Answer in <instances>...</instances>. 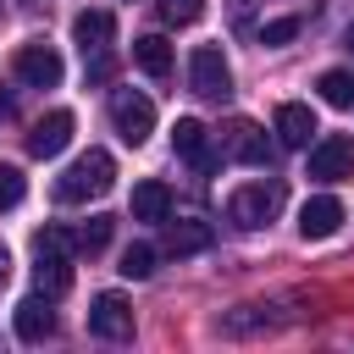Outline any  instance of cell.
<instances>
[{"instance_id":"obj_1","label":"cell","mask_w":354,"mask_h":354,"mask_svg":"<svg viewBox=\"0 0 354 354\" xmlns=\"http://www.w3.org/2000/svg\"><path fill=\"white\" fill-rule=\"evenodd\" d=\"M111 183H116V160L105 155V149H83L61 177H55V199H66V205H83V199H100V194H111Z\"/></svg>"},{"instance_id":"obj_2","label":"cell","mask_w":354,"mask_h":354,"mask_svg":"<svg viewBox=\"0 0 354 354\" xmlns=\"http://www.w3.org/2000/svg\"><path fill=\"white\" fill-rule=\"evenodd\" d=\"M72 232H61V227H44L39 238H33V282H39V293L44 299H61L66 288H72Z\"/></svg>"},{"instance_id":"obj_3","label":"cell","mask_w":354,"mask_h":354,"mask_svg":"<svg viewBox=\"0 0 354 354\" xmlns=\"http://www.w3.org/2000/svg\"><path fill=\"white\" fill-rule=\"evenodd\" d=\"M277 210H282V183H243V188H232V199H227V216H232L243 232L266 227Z\"/></svg>"},{"instance_id":"obj_4","label":"cell","mask_w":354,"mask_h":354,"mask_svg":"<svg viewBox=\"0 0 354 354\" xmlns=\"http://www.w3.org/2000/svg\"><path fill=\"white\" fill-rule=\"evenodd\" d=\"M111 122H116V133H122V144H144L149 133H155V105L138 94V88H116L111 94Z\"/></svg>"},{"instance_id":"obj_5","label":"cell","mask_w":354,"mask_h":354,"mask_svg":"<svg viewBox=\"0 0 354 354\" xmlns=\"http://www.w3.org/2000/svg\"><path fill=\"white\" fill-rule=\"evenodd\" d=\"M310 177L315 183H343L354 177V138L348 133H321L310 144Z\"/></svg>"},{"instance_id":"obj_6","label":"cell","mask_w":354,"mask_h":354,"mask_svg":"<svg viewBox=\"0 0 354 354\" xmlns=\"http://www.w3.org/2000/svg\"><path fill=\"white\" fill-rule=\"evenodd\" d=\"M188 83H194V94H199V100H227V94H232L227 55H221L216 44H199V50L188 55Z\"/></svg>"},{"instance_id":"obj_7","label":"cell","mask_w":354,"mask_h":354,"mask_svg":"<svg viewBox=\"0 0 354 354\" xmlns=\"http://www.w3.org/2000/svg\"><path fill=\"white\" fill-rule=\"evenodd\" d=\"M61 55H55V44H44V39H28L22 50H17V77L28 83V88H55L61 83Z\"/></svg>"},{"instance_id":"obj_8","label":"cell","mask_w":354,"mask_h":354,"mask_svg":"<svg viewBox=\"0 0 354 354\" xmlns=\"http://www.w3.org/2000/svg\"><path fill=\"white\" fill-rule=\"evenodd\" d=\"M88 332H94V337H105V343L133 337V304H127L122 293H100V299L88 304Z\"/></svg>"},{"instance_id":"obj_9","label":"cell","mask_w":354,"mask_h":354,"mask_svg":"<svg viewBox=\"0 0 354 354\" xmlns=\"http://www.w3.org/2000/svg\"><path fill=\"white\" fill-rule=\"evenodd\" d=\"M221 149H227L232 160H243V166H271V155H277V144H271L266 127H254V122H232Z\"/></svg>"},{"instance_id":"obj_10","label":"cell","mask_w":354,"mask_h":354,"mask_svg":"<svg viewBox=\"0 0 354 354\" xmlns=\"http://www.w3.org/2000/svg\"><path fill=\"white\" fill-rule=\"evenodd\" d=\"M66 144H72V111H50L28 133V155H39V160H55Z\"/></svg>"},{"instance_id":"obj_11","label":"cell","mask_w":354,"mask_h":354,"mask_svg":"<svg viewBox=\"0 0 354 354\" xmlns=\"http://www.w3.org/2000/svg\"><path fill=\"white\" fill-rule=\"evenodd\" d=\"M171 149H177L188 166H199V171H216L210 133H205V122H199V116H177V127H171Z\"/></svg>"},{"instance_id":"obj_12","label":"cell","mask_w":354,"mask_h":354,"mask_svg":"<svg viewBox=\"0 0 354 354\" xmlns=\"http://www.w3.org/2000/svg\"><path fill=\"white\" fill-rule=\"evenodd\" d=\"M72 39H77L83 55H105L111 39H116V17L111 11H77L72 17Z\"/></svg>"},{"instance_id":"obj_13","label":"cell","mask_w":354,"mask_h":354,"mask_svg":"<svg viewBox=\"0 0 354 354\" xmlns=\"http://www.w3.org/2000/svg\"><path fill=\"white\" fill-rule=\"evenodd\" d=\"M11 326H17V337L22 343H44L50 332H55V315H50V299L44 293H28L17 310H11Z\"/></svg>"},{"instance_id":"obj_14","label":"cell","mask_w":354,"mask_h":354,"mask_svg":"<svg viewBox=\"0 0 354 354\" xmlns=\"http://www.w3.org/2000/svg\"><path fill=\"white\" fill-rule=\"evenodd\" d=\"M310 138H315V111H310V105H299V100L277 105V144H288V149H304Z\"/></svg>"},{"instance_id":"obj_15","label":"cell","mask_w":354,"mask_h":354,"mask_svg":"<svg viewBox=\"0 0 354 354\" xmlns=\"http://www.w3.org/2000/svg\"><path fill=\"white\" fill-rule=\"evenodd\" d=\"M337 227H343V205H337L332 194L304 199V210H299V232H304V238H332Z\"/></svg>"},{"instance_id":"obj_16","label":"cell","mask_w":354,"mask_h":354,"mask_svg":"<svg viewBox=\"0 0 354 354\" xmlns=\"http://www.w3.org/2000/svg\"><path fill=\"white\" fill-rule=\"evenodd\" d=\"M171 216V188L160 177H144L133 188V221H166Z\"/></svg>"},{"instance_id":"obj_17","label":"cell","mask_w":354,"mask_h":354,"mask_svg":"<svg viewBox=\"0 0 354 354\" xmlns=\"http://www.w3.org/2000/svg\"><path fill=\"white\" fill-rule=\"evenodd\" d=\"M166 254H199V249H210V227L205 221H171L166 216Z\"/></svg>"},{"instance_id":"obj_18","label":"cell","mask_w":354,"mask_h":354,"mask_svg":"<svg viewBox=\"0 0 354 354\" xmlns=\"http://www.w3.org/2000/svg\"><path fill=\"white\" fill-rule=\"evenodd\" d=\"M133 66H138V72H149V77H166V72H171V44H166L160 33L133 39Z\"/></svg>"},{"instance_id":"obj_19","label":"cell","mask_w":354,"mask_h":354,"mask_svg":"<svg viewBox=\"0 0 354 354\" xmlns=\"http://www.w3.org/2000/svg\"><path fill=\"white\" fill-rule=\"evenodd\" d=\"M315 88H321V100H326V105H337V111H354V72H348V66H332V72H321V77H315Z\"/></svg>"},{"instance_id":"obj_20","label":"cell","mask_w":354,"mask_h":354,"mask_svg":"<svg viewBox=\"0 0 354 354\" xmlns=\"http://www.w3.org/2000/svg\"><path fill=\"white\" fill-rule=\"evenodd\" d=\"M116 271H122L127 282H144V277H155V243H127Z\"/></svg>"},{"instance_id":"obj_21","label":"cell","mask_w":354,"mask_h":354,"mask_svg":"<svg viewBox=\"0 0 354 354\" xmlns=\"http://www.w3.org/2000/svg\"><path fill=\"white\" fill-rule=\"evenodd\" d=\"M105 238H111V216H88V221L72 232V243H77L83 254H100V249H105Z\"/></svg>"},{"instance_id":"obj_22","label":"cell","mask_w":354,"mask_h":354,"mask_svg":"<svg viewBox=\"0 0 354 354\" xmlns=\"http://www.w3.org/2000/svg\"><path fill=\"white\" fill-rule=\"evenodd\" d=\"M155 6H160V22H171V28H188L205 17V0H155Z\"/></svg>"},{"instance_id":"obj_23","label":"cell","mask_w":354,"mask_h":354,"mask_svg":"<svg viewBox=\"0 0 354 354\" xmlns=\"http://www.w3.org/2000/svg\"><path fill=\"white\" fill-rule=\"evenodd\" d=\"M22 194H28V177H22L17 166H6V160H0V210H17V205H22Z\"/></svg>"},{"instance_id":"obj_24","label":"cell","mask_w":354,"mask_h":354,"mask_svg":"<svg viewBox=\"0 0 354 354\" xmlns=\"http://www.w3.org/2000/svg\"><path fill=\"white\" fill-rule=\"evenodd\" d=\"M293 33H299V17H277V22L260 28V44H288Z\"/></svg>"},{"instance_id":"obj_25","label":"cell","mask_w":354,"mask_h":354,"mask_svg":"<svg viewBox=\"0 0 354 354\" xmlns=\"http://www.w3.org/2000/svg\"><path fill=\"white\" fill-rule=\"evenodd\" d=\"M6 277H11V260H6V249H0V288H6Z\"/></svg>"},{"instance_id":"obj_26","label":"cell","mask_w":354,"mask_h":354,"mask_svg":"<svg viewBox=\"0 0 354 354\" xmlns=\"http://www.w3.org/2000/svg\"><path fill=\"white\" fill-rule=\"evenodd\" d=\"M348 50H354V28H348Z\"/></svg>"}]
</instances>
